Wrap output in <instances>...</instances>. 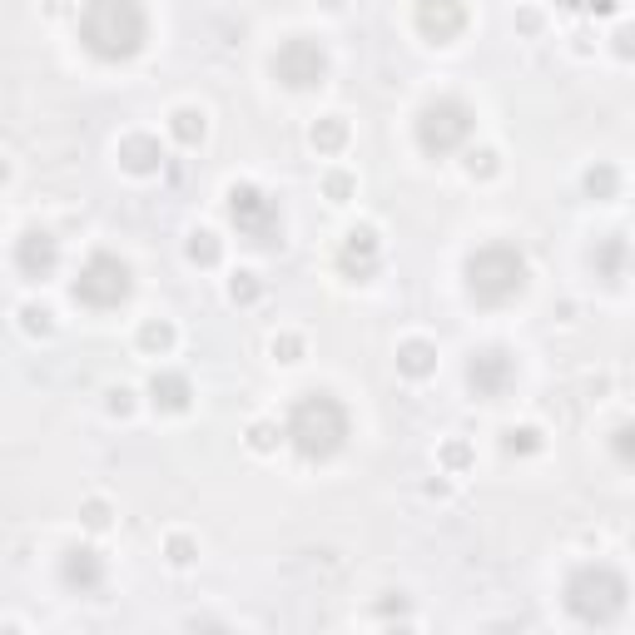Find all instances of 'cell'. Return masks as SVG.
Instances as JSON below:
<instances>
[{
	"mask_svg": "<svg viewBox=\"0 0 635 635\" xmlns=\"http://www.w3.org/2000/svg\"><path fill=\"white\" fill-rule=\"evenodd\" d=\"M298 353H303V337H293V333L273 337V357H278V363H298Z\"/></svg>",
	"mask_w": 635,
	"mask_h": 635,
	"instance_id": "484cf974",
	"label": "cell"
},
{
	"mask_svg": "<svg viewBox=\"0 0 635 635\" xmlns=\"http://www.w3.org/2000/svg\"><path fill=\"white\" fill-rule=\"evenodd\" d=\"M229 224L239 229V239L259 243V249H273L283 243V209L278 199H269L253 184H234L229 189Z\"/></svg>",
	"mask_w": 635,
	"mask_h": 635,
	"instance_id": "8992f818",
	"label": "cell"
},
{
	"mask_svg": "<svg viewBox=\"0 0 635 635\" xmlns=\"http://www.w3.org/2000/svg\"><path fill=\"white\" fill-rule=\"evenodd\" d=\"M596 263H601V273H606V278H616V263H620V239H606V249L596 253Z\"/></svg>",
	"mask_w": 635,
	"mask_h": 635,
	"instance_id": "4316f807",
	"label": "cell"
},
{
	"mask_svg": "<svg viewBox=\"0 0 635 635\" xmlns=\"http://www.w3.org/2000/svg\"><path fill=\"white\" fill-rule=\"evenodd\" d=\"M347 194H353V179H347V174H327V199H333V204H343Z\"/></svg>",
	"mask_w": 635,
	"mask_h": 635,
	"instance_id": "f1b7e54d",
	"label": "cell"
},
{
	"mask_svg": "<svg viewBox=\"0 0 635 635\" xmlns=\"http://www.w3.org/2000/svg\"><path fill=\"white\" fill-rule=\"evenodd\" d=\"M70 293H75V303H84V308H120L134 293V273L114 253H90Z\"/></svg>",
	"mask_w": 635,
	"mask_h": 635,
	"instance_id": "52a82bcc",
	"label": "cell"
},
{
	"mask_svg": "<svg viewBox=\"0 0 635 635\" xmlns=\"http://www.w3.org/2000/svg\"><path fill=\"white\" fill-rule=\"evenodd\" d=\"M55 263H60V243L45 234V229H30V234H20L15 243V269L25 273V278H50L55 273Z\"/></svg>",
	"mask_w": 635,
	"mask_h": 635,
	"instance_id": "8fae6325",
	"label": "cell"
},
{
	"mask_svg": "<svg viewBox=\"0 0 635 635\" xmlns=\"http://www.w3.org/2000/svg\"><path fill=\"white\" fill-rule=\"evenodd\" d=\"M502 447L512 452V457H526V452L542 447V432H536V427H512V432L502 437Z\"/></svg>",
	"mask_w": 635,
	"mask_h": 635,
	"instance_id": "ffe728a7",
	"label": "cell"
},
{
	"mask_svg": "<svg viewBox=\"0 0 635 635\" xmlns=\"http://www.w3.org/2000/svg\"><path fill=\"white\" fill-rule=\"evenodd\" d=\"M347 407L337 402L333 393H303L298 402L288 407V447L298 452L303 462H327L347 447Z\"/></svg>",
	"mask_w": 635,
	"mask_h": 635,
	"instance_id": "7a4b0ae2",
	"label": "cell"
},
{
	"mask_svg": "<svg viewBox=\"0 0 635 635\" xmlns=\"http://www.w3.org/2000/svg\"><path fill=\"white\" fill-rule=\"evenodd\" d=\"M20 318H25V333H50V313L45 308H25Z\"/></svg>",
	"mask_w": 635,
	"mask_h": 635,
	"instance_id": "4dcf8cb0",
	"label": "cell"
},
{
	"mask_svg": "<svg viewBox=\"0 0 635 635\" xmlns=\"http://www.w3.org/2000/svg\"><path fill=\"white\" fill-rule=\"evenodd\" d=\"M110 407H114V412H120V417H124V412H130V393H124V387H120V393L110 397Z\"/></svg>",
	"mask_w": 635,
	"mask_h": 635,
	"instance_id": "e575fe53",
	"label": "cell"
},
{
	"mask_svg": "<svg viewBox=\"0 0 635 635\" xmlns=\"http://www.w3.org/2000/svg\"><path fill=\"white\" fill-rule=\"evenodd\" d=\"M249 442H253V447H259V452H269V447H273V427H263V422H259Z\"/></svg>",
	"mask_w": 635,
	"mask_h": 635,
	"instance_id": "836d02e7",
	"label": "cell"
},
{
	"mask_svg": "<svg viewBox=\"0 0 635 635\" xmlns=\"http://www.w3.org/2000/svg\"><path fill=\"white\" fill-rule=\"evenodd\" d=\"M586 194L591 199H611V194H616V169H611V164L591 169V174H586Z\"/></svg>",
	"mask_w": 635,
	"mask_h": 635,
	"instance_id": "603a6c76",
	"label": "cell"
},
{
	"mask_svg": "<svg viewBox=\"0 0 635 635\" xmlns=\"http://www.w3.org/2000/svg\"><path fill=\"white\" fill-rule=\"evenodd\" d=\"M60 581H65L70 591H80V596H94V591L104 586L100 552H90V546H70V552L60 556Z\"/></svg>",
	"mask_w": 635,
	"mask_h": 635,
	"instance_id": "7c38bea8",
	"label": "cell"
},
{
	"mask_svg": "<svg viewBox=\"0 0 635 635\" xmlns=\"http://www.w3.org/2000/svg\"><path fill=\"white\" fill-rule=\"evenodd\" d=\"M169 561H174V566H189V561H194V542H189V536H174V542H169Z\"/></svg>",
	"mask_w": 635,
	"mask_h": 635,
	"instance_id": "83f0119b",
	"label": "cell"
},
{
	"mask_svg": "<svg viewBox=\"0 0 635 635\" xmlns=\"http://www.w3.org/2000/svg\"><path fill=\"white\" fill-rule=\"evenodd\" d=\"M516 383V357L506 353V347H476L467 357V387L476 397H502L506 387Z\"/></svg>",
	"mask_w": 635,
	"mask_h": 635,
	"instance_id": "9c48e42d",
	"label": "cell"
},
{
	"mask_svg": "<svg viewBox=\"0 0 635 635\" xmlns=\"http://www.w3.org/2000/svg\"><path fill=\"white\" fill-rule=\"evenodd\" d=\"M611 40H616V55H620V60H630V55H635V25H620Z\"/></svg>",
	"mask_w": 635,
	"mask_h": 635,
	"instance_id": "f546056e",
	"label": "cell"
},
{
	"mask_svg": "<svg viewBox=\"0 0 635 635\" xmlns=\"http://www.w3.org/2000/svg\"><path fill=\"white\" fill-rule=\"evenodd\" d=\"M343 144H347V120L343 114H327V120L313 124V150L318 154H333V150H343Z\"/></svg>",
	"mask_w": 635,
	"mask_h": 635,
	"instance_id": "e0dca14e",
	"label": "cell"
},
{
	"mask_svg": "<svg viewBox=\"0 0 635 635\" xmlns=\"http://www.w3.org/2000/svg\"><path fill=\"white\" fill-rule=\"evenodd\" d=\"M104 522H110V506H104V502L84 506V526H104Z\"/></svg>",
	"mask_w": 635,
	"mask_h": 635,
	"instance_id": "1f68e13d",
	"label": "cell"
},
{
	"mask_svg": "<svg viewBox=\"0 0 635 635\" xmlns=\"http://www.w3.org/2000/svg\"><path fill=\"white\" fill-rule=\"evenodd\" d=\"M611 457H616L620 467H635V422H620V427L611 432Z\"/></svg>",
	"mask_w": 635,
	"mask_h": 635,
	"instance_id": "d6986e66",
	"label": "cell"
},
{
	"mask_svg": "<svg viewBox=\"0 0 635 635\" xmlns=\"http://www.w3.org/2000/svg\"><path fill=\"white\" fill-rule=\"evenodd\" d=\"M526 278H532V269H526L522 249H512V243H482L467 259V293L482 308H502V303L522 298Z\"/></svg>",
	"mask_w": 635,
	"mask_h": 635,
	"instance_id": "277c9868",
	"label": "cell"
},
{
	"mask_svg": "<svg viewBox=\"0 0 635 635\" xmlns=\"http://www.w3.org/2000/svg\"><path fill=\"white\" fill-rule=\"evenodd\" d=\"M412 20H417L422 40H432V45H452V40L467 30V5H462V0H417Z\"/></svg>",
	"mask_w": 635,
	"mask_h": 635,
	"instance_id": "30bf717a",
	"label": "cell"
},
{
	"mask_svg": "<svg viewBox=\"0 0 635 635\" xmlns=\"http://www.w3.org/2000/svg\"><path fill=\"white\" fill-rule=\"evenodd\" d=\"M229 293H234V303H253V298H259V278H253V273H234Z\"/></svg>",
	"mask_w": 635,
	"mask_h": 635,
	"instance_id": "d4e9b609",
	"label": "cell"
},
{
	"mask_svg": "<svg viewBox=\"0 0 635 635\" xmlns=\"http://www.w3.org/2000/svg\"><path fill=\"white\" fill-rule=\"evenodd\" d=\"M377 234L373 229H353V234L343 239V249H337V269L347 273L353 283H363V278H373L377 273Z\"/></svg>",
	"mask_w": 635,
	"mask_h": 635,
	"instance_id": "4fadbf2b",
	"label": "cell"
},
{
	"mask_svg": "<svg viewBox=\"0 0 635 635\" xmlns=\"http://www.w3.org/2000/svg\"><path fill=\"white\" fill-rule=\"evenodd\" d=\"M556 5L576 10V15H616L620 0H556Z\"/></svg>",
	"mask_w": 635,
	"mask_h": 635,
	"instance_id": "cb8c5ba5",
	"label": "cell"
},
{
	"mask_svg": "<svg viewBox=\"0 0 635 635\" xmlns=\"http://www.w3.org/2000/svg\"><path fill=\"white\" fill-rule=\"evenodd\" d=\"M273 80L288 90H318L327 80V50L313 35H293L273 50Z\"/></svg>",
	"mask_w": 635,
	"mask_h": 635,
	"instance_id": "ba28073f",
	"label": "cell"
},
{
	"mask_svg": "<svg viewBox=\"0 0 635 635\" xmlns=\"http://www.w3.org/2000/svg\"><path fill=\"white\" fill-rule=\"evenodd\" d=\"M189 377L184 373H154V383H150V402H154V412H184L189 407Z\"/></svg>",
	"mask_w": 635,
	"mask_h": 635,
	"instance_id": "9a60e30c",
	"label": "cell"
},
{
	"mask_svg": "<svg viewBox=\"0 0 635 635\" xmlns=\"http://www.w3.org/2000/svg\"><path fill=\"white\" fill-rule=\"evenodd\" d=\"M432 367H437V347H432V343L412 337V343L397 347V373H402V377H427Z\"/></svg>",
	"mask_w": 635,
	"mask_h": 635,
	"instance_id": "2e32d148",
	"label": "cell"
},
{
	"mask_svg": "<svg viewBox=\"0 0 635 635\" xmlns=\"http://www.w3.org/2000/svg\"><path fill=\"white\" fill-rule=\"evenodd\" d=\"M476 130V114L467 100H457V94H437V100H427L417 110V120H412V134H417V150L442 159L452 150H462V144L472 140Z\"/></svg>",
	"mask_w": 635,
	"mask_h": 635,
	"instance_id": "5b68a950",
	"label": "cell"
},
{
	"mask_svg": "<svg viewBox=\"0 0 635 635\" xmlns=\"http://www.w3.org/2000/svg\"><path fill=\"white\" fill-rule=\"evenodd\" d=\"M169 130H174L179 144H199V140H204V130H209L204 110H174V114H169Z\"/></svg>",
	"mask_w": 635,
	"mask_h": 635,
	"instance_id": "ac0fdd59",
	"label": "cell"
},
{
	"mask_svg": "<svg viewBox=\"0 0 635 635\" xmlns=\"http://www.w3.org/2000/svg\"><path fill=\"white\" fill-rule=\"evenodd\" d=\"M630 606V586L626 576H620L616 566H601V561H591V566H576L566 581V611L581 620V626H616L620 616H626Z\"/></svg>",
	"mask_w": 635,
	"mask_h": 635,
	"instance_id": "3957f363",
	"label": "cell"
},
{
	"mask_svg": "<svg viewBox=\"0 0 635 635\" xmlns=\"http://www.w3.org/2000/svg\"><path fill=\"white\" fill-rule=\"evenodd\" d=\"M140 343H144V353H169V347H174V327L169 323H144Z\"/></svg>",
	"mask_w": 635,
	"mask_h": 635,
	"instance_id": "44dd1931",
	"label": "cell"
},
{
	"mask_svg": "<svg viewBox=\"0 0 635 635\" xmlns=\"http://www.w3.org/2000/svg\"><path fill=\"white\" fill-rule=\"evenodd\" d=\"M150 40V15L140 0H84L80 10V45L104 65L134 60Z\"/></svg>",
	"mask_w": 635,
	"mask_h": 635,
	"instance_id": "6da1fadb",
	"label": "cell"
},
{
	"mask_svg": "<svg viewBox=\"0 0 635 635\" xmlns=\"http://www.w3.org/2000/svg\"><path fill=\"white\" fill-rule=\"evenodd\" d=\"M472 174H496V154H492V150L472 154Z\"/></svg>",
	"mask_w": 635,
	"mask_h": 635,
	"instance_id": "d6a6232c",
	"label": "cell"
},
{
	"mask_svg": "<svg viewBox=\"0 0 635 635\" xmlns=\"http://www.w3.org/2000/svg\"><path fill=\"white\" fill-rule=\"evenodd\" d=\"M219 253H224V249H219V239H214V234H204V229H199V234L189 239V259L204 263V269H209V263H219Z\"/></svg>",
	"mask_w": 635,
	"mask_h": 635,
	"instance_id": "7402d4cb",
	"label": "cell"
},
{
	"mask_svg": "<svg viewBox=\"0 0 635 635\" xmlns=\"http://www.w3.org/2000/svg\"><path fill=\"white\" fill-rule=\"evenodd\" d=\"M120 164L130 174H154L164 164V150H159L154 134H130V140H120Z\"/></svg>",
	"mask_w": 635,
	"mask_h": 635,
	"instance_id": "5bb4252c",
	"label": "cell"
}]
</instances>
